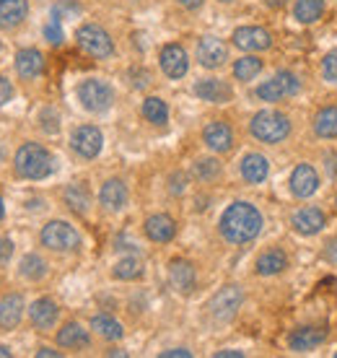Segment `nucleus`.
<instances>
[{"label":"nucleus","mask_w":337,"mask_h":358,"mask_svg":"<svg viewBox=\"0 0 337 358\" xmlns=\"http://www.w3.org/2000/svg\"><path fill=\"white\" fill-rule=\"evenodd\" d=\"M57 312L60 309H57L52 299H36L34 304L29 306V317H31L34 327H39V330H50L57 322Z\"/></svg>","instance_id":"obj_20"},{"label":"nucleus","mask_w":337,"mask_h":358,"mask_svg":"<svg viewBox=\"0 0 337 358\" xmlns=\"http://www.w3.org/2000/svg\"><path fill=\"white\" fill-rule=\"evenodd\" d=\"M241 288L239 286H226L221 288L218 294L210 299V314H213V320L218 322H229L231 317H236L241 306Z\"/></svg>","instance_id":"obj_8"},{"label":"nucleus","mask_w":337,"mask_h":358,"mask_svg":"<svg viewBox=\"0 0 337 358\" xmlns=\"http://www.w3.org/2000/svg\"><path fill=\"white\" fill-rule=\"evenodd\" d=\"M262 231V213L249 203H231L221 215V234L231 244H247Z\"/></svg>","instance_id":"obj_1"},{"label":"nucleus","mask_w":337,"mask_h":358,"mask_svg":"<svg viewBox=\"0 0 337 358\" xmlns=\"http://www.w3.org/2000/svg\"><path fill=\"white\" fill-rule=\"evenodd\" d=\"M221 3H231V0H221Z\"/></svg>","instance_id":"obj_49"},{"label":"nucleus","mask_w":337,"mask_h":358,"mask_svg":"<svg viewBox=\"0 0 337 358\" xmlns=\"http://www.w3.org/2000/svg\"><path fill=\"white\" fill-rule=\"evenodd\" d=\"M10 252H13V244H10V239H0V262H8Z\"/></svg>","instance_id":"obj_40"},{"label":"nucleus","mask_w":337,"mask_h":358,"mask_svg":"<svg viewBox=\"0 0 337 358\" xmlns=\"http://www.w3.org/2000/svg\"><path fill=\"white\" fill-rule=\"evenodd\" d=\"M57 343L62 348H86L89 345V332L83 330L78 322H71L57 332Z\"/></svg>","instance_id":"obj_26"},{"label":"nucleus","mask_w":337,"mask_h":358,"mask_svg":"<svg viewBox=\"0 0 337 358\" xmlns=\"http://www.w3.org/2000/svg\"><path fill=\"white\" fill-rule=\"evenodd\" d=\"M78 99L89 112H107L112 107V101H115V91H112V86L107 81L86 78L78 86Z\"/></svg>","instance_id":"obj_5"},{"label":"nucleus","mask_w":337,"mask_h":358,"mask_svg":"<svg viewBox=\"0 0 337 358\" xmlns=\"http://www.w3.org/2000/svg\"><path fill=\"white\" fill-rule=\"evenodd\" d=\"M241 356H244L241 350H218L215 353V358H241Z\"/></svg>","instance_id":"obj_43"},{"label":"nucleus","mask_w":337,"mask_h":358,"mask_svg":"<svg viewBox=\"0 0 337 358\" xmlns=\"http://www.w3.org/2000/svg\"><path fill=\"white\" fill-rule=\"evenodd\" d=\"M145 234H148V239H151V242L166 244V242L174 239V234H177V224H174L168 215L156 213L145 221Z\"/></svg>","instance_id":"obj_19"},{"label":"nucleus","mask_w":337,"mask_h":358,"mask_svg":"<svg viewBox=\"0 0 337 358\" xmlns=\"http://www.w3.org/2000/svg\"><path fill=\"white\" fill-rule=\"evenodd\" d=\"M36 356H39V358H47V356H50V358H57L60 353H57V350H50V348H42L39 353H36Z\"/></svg>","instance_id":"obj_45"},{"label":"nucleus","mask_w":337,"mask_h":358,"mask_svg":"<svg viewBox=\"0 0 337 358\" xmlns=\"http://www.w3.org/2000/svg\"><path fill=\"white\" fill-rule=\"evenodd\" d=\"M314 130L320 138H337V107H324L314 117Z\"/></svg>","instance_id":"obj_29"},{"label":"nucleus","mask_w":337,"mask_h":358,"mask_svg":"<svg viewBox=\"0 0 337 358\" xmlns=\"http://www.w3.org/2000/svg\"><path fill=\"white\" fill-rule=\"evenodd\" d=\"M143 275V265L138 257H124L115 265V278L120 280H133V278H141Z\"/></svg>","instance_id":"obj_35"},{"label":"nucleus","mask_w":337,"mask_h":358,"mask_svg":"<svg viewBox=\"0 0 337 358\" xmlns=\"http://www.w3.org/2000/svg\"><path fill=\"white\" fill-rule=\"evenodd\" d=\"M10 356V348H6V345H0V358H8Z\"/></svg>","instance_id":"obj_47"},{"label":"nucleus","mask_w":337,"mask_h":358,"mask_svg":"<svg viewBox=\"0 0 337 358\" xmlns=\"http://www.w3.org/2000/svg\"><path fill=\"white\" fill-rule=\"evenodd\" d=\"M270 174V162L262 153H249L241 162V177L247 179L249 185H262Z\"/></svg>","instance_id":"obj_21"},{"label":"nucleus","mask_w":337,"mask_h":358,"mask_svg":"<svg viewBox=\"0 0 337 358\" xmlns=\"http://www.w3.org/2000/svg\"><path fill=\"white\" fill-rule=\"evenodd\" d=\"M101 143H104V138H101V133H99V127H94V125L78 127L71 138L73 151L78 153V156H83V159H94V156H99Z\"/></svg>","instance_id":"obj_9"},{"label":"nucleus","mask_w":337,"mask_h":358,"mask_svg":"<svg viewBox=\"0 0 337 358\" xmlns=\"http://www.w3.org/2000/svg\"><path fill=\"white\" fill-rule=\"evenodd\" d=\"M226 57H229V50L223 45L221 39H215V36H203L200 39V45H197V60L203 68H221L226 63Z\"/></svg>","instance_id":"obj_11"},{"label":"nucleus","mask_w":337,"mask_h":358,"mask_svg":"<svg viewBox=\"0 0 337 358\" xmlns=\"http://www.w3.org/2000/svg\"><path fill=\"white\" fill-rule=\"evenodd\" d=\"M262 71V60L254 57V55H247V57H241L234 63V76L239 78V81H252V78H257V73Z\"/></svg>","instance_id":"obj_31"},{"label":"nucleus","mask_w":337,"mask_h":358,"mask_svg":"<svg viewBox=\"0 0 337 358\" xmlns=\"http://www.w3.org/2000/svg\"><path fill=\"white\" fill-rule=\"evenodd\" d=\"M16 171L18 177L24 179H45L52 171V156L47 148H42L39 143H27L21 145L16 153Z\"/></svg>","instance_id":"obj_2"},{"label":"nucleus","mask_w":337,"mask_h":358,"mask_svg":"<svg viewBox=\"0 0 337 358\" xmlns=\"http://www.w3.org/2000/svg\"><path fill=\"white\" fill-rule=\"evenodd\" d=\"M65 203H68L76 213H86L91 206V197L83 185H71V187L65 189Z\"/></svg>","instance_id":"obj_33"},{"label":"nucleus","mask_w":337,"mask_h":358,"mask_svg":"<svg viewBox=\"0 0 337 358\" xmlns=\"http://www.w3.org/2000/svg\"><path fill=\"white\" fill-rule=\"evenodd\" d=\"M335 206H337V197H335Z\"/></svg>","instance_id":"obj_50"},{"label":"nucleus","mask_w":337,"mask_h":358,"mask_svg":"<svg viewBox=\"0 0 337 358\" xmlns=\"http://www.w3.org/2000/svg\"><path fill=\"white\" fill-rule=\"evenodd\" d=\"M299 89H301V81H299L293 73L283 71V73H278V76H273L270 81L262 83L257 89V96L262 99V101H280V99H285V96L299 94Z\"/></svg>","instance_id":"obj_7"},{"label":"nucleus","mask_w":337,"mask_h":358,"mask_svg":"<svg viewBox=\"0 0 337 358\" xmlns=\"http://www.w3.org/2000/svg\"><path fill=\"white\" fill-rule=\"evenodd\" d=\"M327 338V330H320V327H301V330H293L291 338H288V345L296 353H309V350L320 348Z\"/></svg>","instance_id":"obj_16"},{"label":"nucleus","mask_w":337,"mask_h":358,"mask_svg":"<svg viewBox=\"0 0 337 358\" xmlns=\"http://www.w3.org/2000/svg\"><path fill=\"white\" fill-rule=\"evenodd\" d=\"M78 231L65 221H50L42 229V244L55 252H71L78 247Z\"/></svg>","instance_id":"obj_6"},{"label":"nucleus","mask_w":337,"mask_h":358,"mask_svg":"<svg viewBox=\"0 0 337 358\" xmlns=\"http://www.w3.org/2000/svg\"><path fill=\"white\" fill-rule=\"evenodd\" d=\"M45 273H47V265L39 255H27L21 260V275L29 278V280H39V278H45Z\"/></svg>","instance_id":"obj_34"},{"label":"nucleus","mask_w":337,"mask_h":358,"mask_svg":"<svg viewBox=\"0 0 337 358\" xmlns=\"http://www.w3.org/2000/svg\"><path fill=\"white\" fill-rule=\"evenodd\" d=\"M24 317V299L18 294H8L0 299V327L3 330H13Z\"/></svg>","instance_id":"obj_22"},{"label":"nucleus","mask_w":337,"mask_h":358,"mask_svg":"<svg viewBox=\"0 0 337 358\" xmlns=\"http://www.w3.org/2000/svg\"><path fill=\"white\" fill-rule=\"evenodd\" d=\"M179 6H185V8H189V10H195V8H200L203 6V0H177Z\"/></svg>","instance_id":"obj_44"},{"label":"nucleus","mask_w":337,"mask_h":358,"mask_svg":"<svg viewBox=\"0 0 337 358\" xmlns=\"http://www.w3.org/2000/svg\"><path fill=\"white\" fill-rule=\"evenodd\" d=\"M16 71L24 76V78H36L39 73L45 71V57L39 50H21L16 55Z\"/></svg>","instance_id":"obj_25"},{"label":"nucleus","mask_w":337,"mask_h":358,"mask_svg":"<svg viewBox=\"0 0 337 358\" xmlns=\"http://www.w3.org/2000/svg\"><path fill=\"white\" fill-rule=\"evenodd\" d=\"M168 280H171L174 291L189 294L195 288V265L187 260H171V265H168Z\"/></svg>","instance_id":"obj_17"},{"label":"nucleus","mask_w":337,"mask_h":358,"mask_svg":"<svg viewBox=\"0 0 337 358\" xmlns=\"http://www.w3.org/2000/svg\"><path fill=\"white\" fill-rule=\"evenodd\" d=\"M234 45L244 52H259L273 45V36L262 27H241L234 31Z\"/></svg>","instance_id":"obj_10"},{"label":"nucleus","mask_w":337,"mask_h":358,"mask_svg":"<svg viewBox=\"0 0 337 358\" xmlns=\"http://www.w3.org/2000/svg\"><path fill=\"white\" fill-rule=\"evenodd\" d=\"M0 218H3V200H0Z\"/></svg>","instance_id":"obj_48"},{"label":"nucleus","mask_w":337,"mask_h":358,"mask_svg":"<svg viewBox=\"0 0 337 358\" xmlns=\"http://www.w3.org/2000/svg\"><path fill=\"white\" fill-rule=\"evenodd\" d=\"M203 141L210 151L226 153V151H231V145H234V133H231V127L226 125V122L215 120V122H210V125H205Z\"/></svg>","instance_id":"obj_15"},{"label":"nucleus","mask_w":337,"mask_h":358,"mask_svg":"<svg viewBox=\"0 0 337 358\" xmlns=\"http://www.w3.org/2000/svg\"><path fill=\"white\" fill-rule=\"evenodd\" d=\"M161 71L166 73L168 78H182L187 73V68H189V60H187V52L182 50L179 45H166L164 50H161Z\"/></svg>","instance_id":"obj_13"},{"label":"nucleus","mask_w":337,"mask_h":358,"mask_svg":"<svg viewBox=\"0 0 337 358\" xmlns=\"http://www.w3.org/2000/svg\"><path fill=\"white\" fill-rule=\"evenodd\" d=\"M322 76H324V81L337 83V50L324 55V60H322Z\"/></svg>","instance_id":"obj_37"},{"label":"nucleus","mask_w":337,"mask_h":358,"mask_svg":"<svg viewBox=\"0 0 337 358\" xmlns=\"http://www.w3.org/2000/svg\"><path fill=\"white\" fill-rule=\"evenodd\" d=\"M185 189V177L179 174V177H171V192H182Z\"/></svg>","instance_id":"obj_42"},{"label":"nucleus","mask_w":337,"mask_h":358,"mask_svg":"<svg viewBox=\"0 0 337 358\" xmlns=\"http://www.w3.org/2000/svg\"><path fill=\"white\" fill-rule=\"evenodd\" d=\"M10 96H13V86L0 76V107H3V104H8Z\"/></svg>","instance_id":"obj_39"},{"label":"nucleus","mask_w":337,"mask_h":358,"mask_svg":"<svg viewBox=\"0 0 337 358\" xmlns=\"http://www.w3.org/2000/svg\"><path fill=\"white\" fill-rule=\"evenodd\" d=\"M288 268V257H285L280 250H270L265 252L262 257L257 260V273L259 275H278Z\"/></svg>","instance_id":"obj_28"},{"label":"nucleus","mask_w":337,"mask_h":358,"mask_svg":"<svg viewBox=\"0 0 337 358\" xmlns=\"http://www.w3.org/2000/svg\"><path fill=\"white\" fill-rule=\"evenodd\" d=\"M171 356H182V358H189V356H192V353H189V350H185V348L164 350V353H161V358H171Z\"/></svg>","instance_id":"obj_41"},{"label":"nucleus","mask_w":337,"mask_h":358,"mask_svg":"<svg viewBox=\"0 0 337 358\" xmlns=\"http://www.w3.org/2000/svg\"><path fill=\"white\" fill-rule=\"evenodd\" d=\"M99 200L107 210H122L124 203H127V187L120 179H109V182H104L101 192H99Z\"/></svg>","instance_id":"obj_24"},{"label":"nucleus","mask_w":337,"mask_h":358,"mask_svg":"<svg viewBox=\"0 0 337 358\" xmlns=\"http://www.w3.org/2000/svg\"><path fill=\"white\" fill-rule=\"evenodd\" d=\"M335 358H337V353H335Z\"/></svg>","instance_id":"obj_51"},{"label":"nucleus","mask_w":337,"mask_h":358,"mask_svg":"<svg viewBox=\"0 0 337 358\" xmlns=\"http://www.w3.org/2000/svg\"><path fill=\"white\" fill-rule=\"evenodd\" d=\"M265 3L270 6V8H283L288 0H265Z\"/></svg>","instance_id":"obj_46"},{"label":"nucleus","mask_w":337,"mask_h":358,"mask_svg":"<svg viewBox=\"0 0 337 358\" xmlns=\"http://www.w3.org/2000/svg\"><path fill=\"white\" fill-rule=\"evenodd\" d=\"M322 13H324V0H296L293 16L299 24H314L322 18Z\"/></svg>","instance_id":"obj_27"},{"label":"nucleus","mask_w":337,"mask_h":358,"mask_svg":"<svg viewBox=\"0 0 337 358\" xmlns=\"http://www.w3.org/2000/svg\"><path fill=\"white\" fill-rule=\"evenodd\" d=\"M320 187V177H317V171L311 164H299L291 174V192L296 197H311Z\"/></svg>","instance_id":"obj_12"},{"label":"nucleus","mask_w":337,"mask_h":358,"mask_svg":"<svg viewBox=\"0 0 337 358\" xmlns=\"http://www.w3.org/2000/svg\"><path fill=\"white\" fill-rule=\"evenodd\" d=\"M324 213H322L320 208H299L296 213H293L291 224L293 229L303 236H314V234H320L324 229Z\"/></svg>","instance_id":"obj_14"},{"label":"nucleus","mask_w":337,"mask_h":358,"mask_svg":"<svg viewBox=\"0 0 337 358\" xmlns=\"http://www.w3.org/2000/svg\"><path fill=\"white\" fill-rule=\"evenodd\" d=\"M143 115H145V120L153 122V125H164L168 120V109L159 96H148L143 101Z\"/></svg>","instance_id":"obj_32"},{"label":"nucleus","mask_w":337,"mask_h":358,"mask_svg":"<svg viewBox=\"0 0 337 358\" xmlns=\"http://www.w3.org/2000/svg\"><path fill=\"white\" fill-rule=\"evenodd\" d=\"M195 174L200 179H213L221 174V164L215 162V159H200V162L195 164Z\"/></svg>","instance_id":"obj_36"},{"label":"nucleus","mask_w":337,"mask_h":358,"mask_svg":"<svg viewBox=\"0 0 337 358\" xmlns=\"http://www.w3.org/2000/svg\"><path fill=\"white\" fill-rule=\"evenodd\" d=\"M91 330H96L101 338H107V341H120L122 338V324L117 322V320H112V317H107V314H99V317H94L91 320Z\"/></svg>","instance_id":"obj_30"},{"label":"nucleus","mask_w":337,"mask_h":358,"mask_svg":"<svg viewBox=\"0 0 337 358\" xmlns=\"http://www.w3.org/2000/svg\"><path fill=\"white\" fill-rule=\"evenodd\" d=\"M76 42H78V47L83 50V52L91 55V57H96V60L109 57V55L115 52L112 36H109L101 27H96V24L80 27L78 31H76Z\"/></svg>","instance_id":"obj_4"},{"label":"nucleus","mask_w":337,"mask_h":358,"mask_svg":"<svg viewBox=\"0 0 337 358\" xmlns=\"http://www.w3.org/2000/svg\"><path fill=\"white\" fill-rule=\"evenodd\" d=\"M291 133V120L275 109H265V112H257L254 120H252V135L262 141V143H283Z\"/></svg>","instance_id":"obj_3"},{"label":"nucleus","mask_w":337,"mask_h":358,"mask_svg":"<svg viewBox=\"0 0 337 358\" xmlns=\"http://www.w3.org/2000/svg\"><path fill=\"white\" fill-rule=\"evenodd\" d=\"M29 13L27 0H0V27L13 29L18 24H24V18Z\"/></svg>","instance_id":"obj_23"},{"label":"nucleus","mask_w":337,"mask_h":358,"mask_svg":"<svg viewBox=\"0 0 337 358\" xmlns=\"http://www.w3.org/2000/svg\"><path fill=\"white\" fill-rule=\"evenodd\" d=\"M45 36H47V42L50 45H62V27H60V16H55L52 13V18H50V24L45 27Z\"/></svg>","instance_id":"obj_38"},{"label":"nucleus","mask_w":337,"mask_h":358,"mask_svg":"<svg viewBox=\"0 0 337 358\" xmlns=\"http://www.w3.org/2000/svg\"><path fill=\"white\" fill-rule=\"evenodd\" d=\"M195 94L203 99V101H210V104H226V101H231V86L229 83L218 81V78L197 81Z\"/></svg>","instance_id":"obj_18"}]
</instances>
